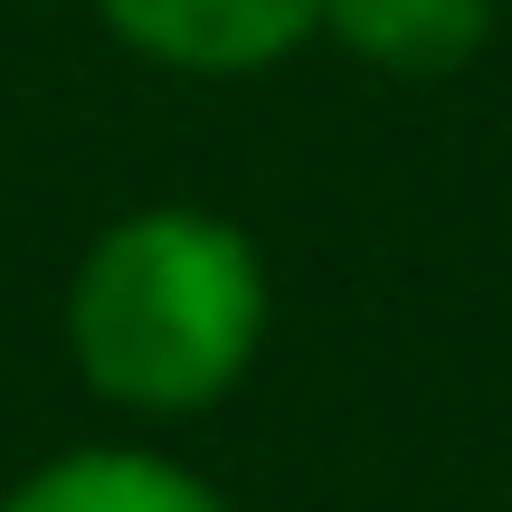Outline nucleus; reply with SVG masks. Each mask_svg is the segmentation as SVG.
<instances>
[{"instance_id": "f257e3e1", "label": "nucleus", "mask_w": 512, "mask_h": 512, "mask_svg": "<svg viewBox=\"0 0 512 512\" xmlns=\"http://www.w3.org/2000/svg\"><path fill=\"white\" fill-rule=\"evenodd\" d=\"M275 323L266 247L200 200L105 219L67 275V361L124 418H200L256 370Z\"/></svg>"}, {"instance_id": "f03ea898", "label": "nucleus", "mask_w": 512, "mask_h": 512, "mask_svg": "<svg viewBox=\"0 0 512 512\" xmlns=\"http://www.w3.org/2000/svg\"><path fill=\"white\" fill-rule=\"evenodd\" d=\"M114 48H133L162 76H266L323 38V0H95Z\"/></svg>"}, {"instance_id": "7ed1b4c3", "label": "nucleus", "mask_w": 512, "mask_h": 512, "mask_svg": "<svg viewBox=\"0 0 512 512\" xmlns=\"http://www.w3.org/2000/svg\"><path fill=\"white\" fill-rule=\"evenodd\" d=\"M0 512H228V494L171 446L105 437V446H67V456L29 465L0 494Z\"/></svg>"}, {"instance_id": "20e7f679", "label": "nucleus", "mask_w": 512, "mask_h": 512, "mask_svg": "<svg viewBox=\"0 0 512 512\" xmlns=\"http://www.w3.org/2000/svg\"><path fill=\"white\" fill-rule=\"evenodd\" d=\"M503 0H323V38L370 76H456L484 57Z\"/></svg>"}]
</instances>
